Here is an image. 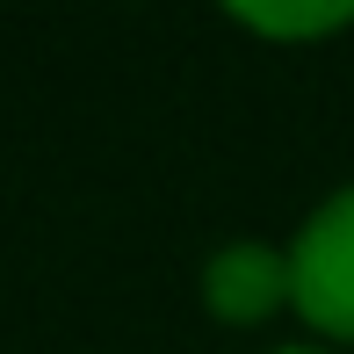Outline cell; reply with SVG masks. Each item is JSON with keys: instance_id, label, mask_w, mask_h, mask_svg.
Segmentation results:
<instances>
[{"instance_id": "7a4b0ae2", "label": "cell", "mask_w": 354, "mask_h": 354, "mask_svg": "<svg viewBox=\"0 0 354 354\" xmlns=\"http://www.w3.org/2000/svg\"><path fill=\"white\" fill-rule=\"evenodd\" d=\"M203 304H210L224 326H261L268 311L289 304V253L261 246V239H239V246L210 253V268H203Z\"/></svg>"}, {"instance_id": "3957f363", "label": "cell", "mask_w": 354, "mask_h": 354, "mask_svg": "<svg viewBox=\"0 0 354 354\" xmlns=\"http://www.w3.org/2000/svg\"><path fill=\"white\" fill-rule=\"evenodd\" d=\"M232 22L261 29V37H333V29L354 22V0H333V8H253V0H232Z\"/></svg>"}, {"instance_id": "277c9868", "label": "cell", "mask_w": 354, "mask_h": 354, "mask_svg": "<svg viewBox=\"0 0 354 354\" xmlns=\"http://www.w3.org/2000/svg\"><path fill=\"white\" fill-rule=\"evenodd\" d=\"M282 354H326V347H282Z\"/></svg>"}, {"instance_id": "6da1fadb", "label": "cell", "mask_w": 354, "mask_h": 354, "mask_svg": "<svg viewBox=\"0 0 354 354\" xmlns=\"http://www.w3.org/2000/svg\"><path fill=\"white\" fill-rule=\"evenodd\" d=\"M289 304L311 333L354 340V188L318 203L289 246Z\"/></svg>"}]
</instances>
